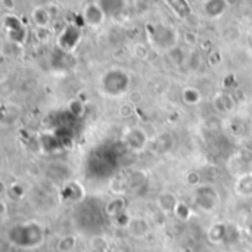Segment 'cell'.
Wrapping results in <instances>:
<instances>
[{
    "label": "cell",
    "mask_w": 252,
    "mask_h": 252,
    "mask_svg": "<svg viewBox=\"0 0 252 252\" xmlns=\"http://www.w3.org/2000/svg\"><path fill=\"white\" fill-rule=\"evenodd\" d=\"M80 31L75 27H68L62 31L61 37H58V46H61V49L63 52H71L75 49V46L80 41Z\"/></svg>",
    "instance_id": "obj_6"
},
{
    "label": "cell",
    "mask_w": 252,
    "mask_h": 252,
    "mask_svg": "<svg viewBox=\"0 0 252 252\" xmlns=\"http://www.w3.org/2000/svg\"><path fill=\"white\" fill-rule=\"evenodd\" d=\"M208 236L213 242L216 244H221L224 242L226 236H227V227L224 224H214L210 232H208Z\"/></svg>",
    "instance_id": "obj_12"
},
{
    "label": "cell",
    "mask_w": 252,
    "mask_h": 252,
    "mask_svg": "<svg viewBox=\"0 0 252 252\" xmlns=\"http://www.w3.org/2000/svg\"><path fill=\"white\" fill-rule=\"evenodd\" d=\"M177 204H179V201H177V198H176L171 192H164V193H161L159 198H158V205H159V207L162 208V211H165V213H174Z\"/></svg>",
    "instance_id": "obj_10"
},
{
    "label": "cell",
    "mask_w": 252,
    "mask_h": 252,
    "mask_svg": "<svg viewBox=\"0 0 252 252\" xmlns=\"http://www.w3.org/2000/svg\"><path fill=\"white\" fill-rule=\"evenodd\" d=\"M250 233H251V236H252V223L250 224Z\"/></svg>",
    "instance_id": "obj_18"
},
{
    "label": "cell",
    "mask_w": 252,
    "mask_h": 252,
    "mask_svg": "<svg viewBox=\"0 0 252 252\" xmlns=\"http://www.w3.org/2000/svg\"><path fill=\"white\" fill-rule=\"evenodd\" d=\"M105 15H106V13H105V10L102 9V6L94 4V3L87 4L86 9H84V19H86V22H87L89 25H92V27L100 25V24L103 22V19H105Z\"/></svg>",
    "instance_id": "obj_7"
},
{
    "label": "cell",
    "mask_w": 252,
    "mask_h": 252,
    "mask_svg": "<svg viewBox=\"0 0 252 252\" xmlns=\"http://www.w3.org/2000/svg\"><path fill=\"white\" fill-rule=\"evenodd\" d=\"M7 241L18 248H35L44 241V229L35 221L15 224L7 230Z\"/></svg>",
    "instance_id": "obj_1"
},
{
    "label": "cell",
    "mask_w": 252,
    "mask_h": 252,
    "mask_svg": "<svg viewBox=\"0 0 252 252\" xmlns=\"http://www.w3.org/2000/svg\"><path fill=\"white\" fill-rule=\"evenodd\" d=\"M146 134L140 128H131L124 136V143L131 152H140L146 146Z\"/></svg>",
    "instance_id": "obj_5"
},
{
    "label": "cell",
    "mask_w": 252,
    "mask_h": 252,
    "mask_svg": "<svg viewBox=\"0 0 252 252\" xmlns=\"http://www.w3.org/2000/svg\"><path fill=\"white\" fill-rule=\"evenodd\" d=\"M204 7L210 18H219L226 12L227 3L226 0H207Z\"/></svg>",
    "instance_id": "obj_8"
},
{
    "label": "cell",
    "mask_w": 252,
    "mask_h": 252,
    "mask_svg": "<svg viewBox=\"0 0 252 252\" xmlns=\"http://www.w3.org/2000/svg\"><path fill=\"white\" fill-rule=\"evenodd\" d=\"M3 27H4L6 34L9 35L10 41L21 44L25 40V27L22 25V22L16 16L6 15L3 18Z\"/></svg>",
    "instance_id": "obj_4"
},
{
    "label": "cell",
    "mask_w": 252,
    "mask_h": 252,
    "mask_svg": "<svg viewBox=\"0 0 252 252\" xmlns=\"http://www.w3.org/2000/svg\"><path fill=\"white\" fill-rule=\"evenodd\" d=\"M182 97H183V102L186 105H190V106H195L202 100L201 92L195 87H186L182 93Z\"/></svg>",
    "instance_id": "obj_11"
},
{
    "label": "cell",
    "mask_w": 252,
    "mask_h": 252,
    "mask_svg": "<svg viewBox=\"0 0 252 252\" xmlns=\"http://www.w3.org/2000/svg\"><path fill=\"white\" fill-rule=\"evenodd\" d=\"M32 19H34V22H35V25L38 28H46L47 24H49V19H50L49 12L46 9H43V7H38V9H35L32 12Z\"/></svg>",
    "instance_id": "obj_14"
},
{
    "label": "cell",
    "mask_w": 252,
    "mask_h": 252,
    "mask_svg": "<svg viewBox=\"0 0 252 252\" xmlns=\"http://www.w3.org/2000/svg\"><path fill=\"white\" fill-rule=\"evenodd\" d=\"M238 192L241 195H252V174L245 176L238 183Z\"/></svg>",
    "instance_id": "obj_15"
},
{
    "label": "cell",
    "mask_w": 252,
    "mask_h": 252,
    "mask_svg": "<svg viewBox=\"0 0 252 252\" xmlns=\"http://www.w3.org/2000/svg\"><path fill=\"white\" fill-rule=\"evenodd\" d=\"M167 1L180 18H185L190 13V6L188 4L186 0H167Z\"/></svg>",
    "instance_id": "obj_13"
},
{
    "label": "cell",
    "mask_w": 252,
    "mask_h": 252,
    "mask_svg": "<svg viewBox=\"0 0 252 252\" xmlns=\"http://www.w3.org/2000/svg\"><path fill=\"white\" fill-rule=\"evenodd\" d=\"M195 204L205 213L214 211L219 204V195L211 186H199L195 193Z\"/></svg>",
    "instance_id": "obj_3"
},
{
    "label": "cell",
    "mask_w": 252,
    "mask_h": 252,
    "mask_svg": "<svg viewBox=\"0 0 252 252\" xmlns=\"http://www.w3.org/2000/svg\"><path fill=\"white\" fill-rule=\"evenodd\" d=\"M174 214H176V217L180 219L182 221H186L188 219H190V208H189L186 204L179 202L177 207H176V210H174Z\"/></svg>",
    "instance_id": "obj_16"
},
{
    "label": "cell",
    "mask_w": 252,
    "mask_h": 252,
    "mask_svg": "<svg viewBox=\"0 0 252 252\" xmlns=\"http://www.w3.org/2000/svg\"><path fill=\"white\" fill-rule=\"evenodd\" d=\"M69 112L71 115H75V117H81L83 115V103L81 102H77V100H72L69 102Z\"/></svg>",
    "instance_id": "obj_17"
},
{
    "label": "cell",
    "mask_w": 252,
    "mask_h": 252,
    "mask_svg": "<svg viewBox=\"0 0 252 252\" xmlns=\"http://www.w3.org/2000/svg\"><path fill=\"white\" fill-rule=\"evenodd\" d=\"M100 89L111 97L123 96L130 89V77L121 69H111L103 74L100 80Z\"/></svg>",
    "instance_id": "obj_2"
},
{
    "label": "cell",
    "mask_w": 252,
    "mask_h": 252,
    "mask_svg": "<svg viewBox=\"0 0 252 252\" xmlns=\"http://www.w3.org/2000/svg\"><path fill=\"white\" fill-rule=\"evenodd\" d=\"M127 227H128V232H130L133 236H136V238H142V236L148 235V232H149V224H148L146 220H143V219H133V220H128Z\"/></svg>",
    "instance_id": "obj_9"
}]
</instances>
